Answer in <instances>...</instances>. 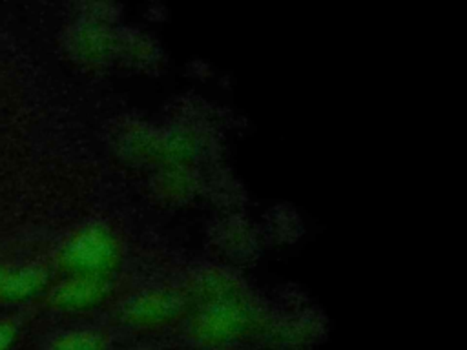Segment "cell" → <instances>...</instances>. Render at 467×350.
Returning <instances> with one entry per match:
<instances>
[{"mask_svg":"<svg viewBox=\"0 0 467 350\" xmlns=\"http://www.w3.org/2000/svg\"><path fill=\"white\" fill-rule=\"evenodd\" d=\"M119 250L113 235L102 226L77 232L62 248V264L80 275H100L117 261Z\"/></svg>","mask_w":467,"mask_h":350,"instance_id":"1","label":"cell"},{"mask_svg":"<svg viewBox=\"0 0 467 350\" xmlns=\"http://www.w3.org/2000/svg\"><path fill=\"white\" fill-rule=\"evenodd\" d=\"M255 319L252 312L241 304H219L202 314L193 328L192 335L202 345H226L244 337Z\"/></svg>","mask_w":467,"mask_h":350,"instance_id":"2","label":"cell"},{"mask_svg":"<svg viewBox=\"0 0 467 350\" xmlns=\"http://www.w3.org/2000/svg\"><path fill=\"white\" fill-rule=\"evenodd\" d=\"M106 290L108 283L102 275H77L60 283L53 290L51 301L60 308H89L104 299Z\"/></svg>","mask_w":467,"mask_h":350,"instance_id":"3","label":"cell"},{"mask_svg":"<svg viewBox=\"0 0 467 350\" xmlns=\"http://www.w3.org/2000/svg\"><path fill=\"white\" fill-rule=\"evenodd\" d=\"M181 308L182 304L177 297L157 293L128 304L124 312V321L131 326H142V328L159 326L177 317Z\"/></svg>","mask_w":467,"mask_h":350,"instance_id":"4","label":"cell"},{"mask_svg":"<svg viewBox=\"0 0 467 350\" xmlns=\"http://www.w3.org/2000/svg\"><path fill=\"white\" fill-rule=\"evenodd\" d=\"M47 273L42 266H26L15 272H7L0 295L5 299H26L44 288Z\"/></svg>","mask_w":467,"mask_h":350,"instance_id":"5","label":"cell"},{"mask_svg":"<svg viewBox=\"0 0 467 350\" xmlns=\"http://www.w3.org/2000/svg\"><path fill=\"white\" fill-rule=\"evenodd\" d=\"M49 350H106V337L93 330H77L60 335Z\"/></svg>","mask_w":467,"mask_h":350,"instance_id":"6","label":"cell"},{"mask_svg":"<svg viewBox=\"0 0 467 350\" xmlns=\"http://www.w3.org/2000/svg\"><path fill=\"white\" fill-rule=\"evenodd\" d=\"M15 335H16V326L7 319L0 321V350H7Z\"/></svg>","mask_w":467,"mask_h":350,"instance_id":"7","label":"cell"},{"mask_svg":"<svg viewBox=\"0 0 467 350\" xmlns=\"http://www.w3.org/2000/svg\"><path fill=\"white\" fill-rule=\"evenodd\" d=\"M5 275H7V270H5V268H2V266H0V286H2V283H4V279H5Z\"/></svg>","mask_w":467,"mask_h":350,"instance_id":"8","label":"cell"},{"mask_svg":"<svg viewBox=\"0 0 467 350\" xmlns=\"http://www.w3.org/2000/svg\"><path fill=\"white\" fill-rule=\"evenodd\" d=\"M135 350H150V348H135Z\"/></svg>","mask_w":467,"mask_h":350,"instance_id":"9","label":"cell"}]
</instances>
